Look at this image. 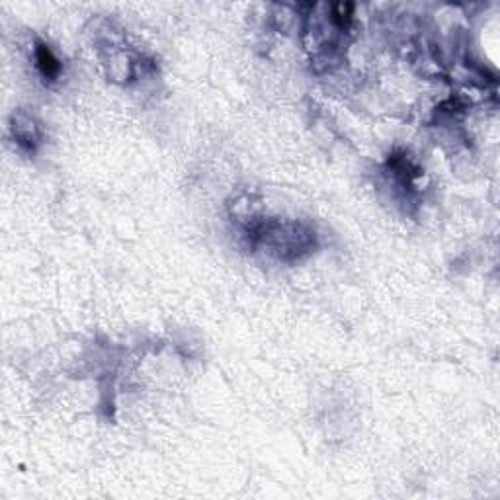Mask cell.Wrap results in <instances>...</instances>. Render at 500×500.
<instances>
[{
	"label": "cell",
	"instance_id": "obj_1",
	"mask_svg": "<svg viewBox=\"0 0 500 500\" xmlns=\"http://www.w3.org/2000/svg\"><path fill=\"white\" fill-rule=\"evenodd\" d=\"M35 61H37V68L42 71L45 78H55L61 73L59 59L53 55L49 45H45V43H39L35 47Z\"/></svg>",
	"mask_w": 500,
	"mask_h": 500
}]
</instances>
